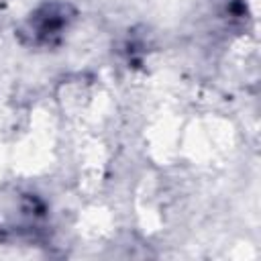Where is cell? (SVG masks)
I'll use <instances>...</instances> for the list:
<instances>
[{"label": "cell", "instance_id": "1", "mask_svg": "<svg viewBox=\"0 0 261 261\" xmlns=\"http://www.w3.org/2000/svg\"><path fill=\"white\" fill-rule=\"evenodd\" d=\"M77 20V8L69 0H41L14 29L18 45L35 51L57 49L65 43Z\"/></svg>", "mask_w": 261, "mask_h": 261}]
</instances>
